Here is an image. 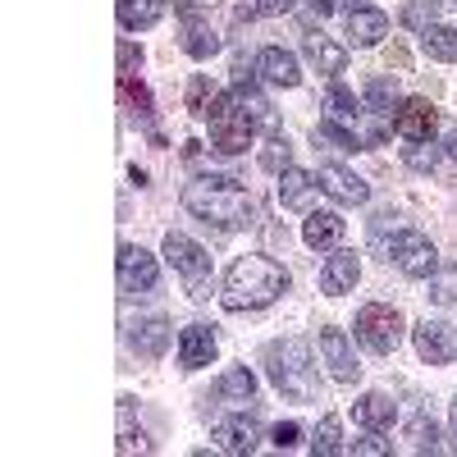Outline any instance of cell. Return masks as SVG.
<instances>
[{
  "mask_svg": "<svg viewBox=\"0 0 457 457\" xmlns=\"http://www.w3.org/2000/svg\"><path fill=\"white\" fill-rule=\"evenodd\" d=\"M183 51L193 55V60H211V55L220 51L215 28H211V23H202V19H183Z\"/></svg>",
  "mask_w": 457,
  "mask_h": 457,
  "instance_id": "cell-25",
  "label": "cell"
},
{
  "mask_svg": "<svg viewBox=\"0 0 457 457\" xmlns=\"http://www.w3.org/2000/svg\"><path fill=\"white\" fill-rule=\"evenodd\" d=\"M120 453H151V444L142 439V430L133 435V426H129L124 411H120Z\"/></svg>",
  "mask_w": 457,
  "mask_h": 457,
  "instance_id": "cell-39",
  "label": "cell"
},
{
  "mask_svg": "<svg viewBox=\"0 0 457 457\" xmlns=\"http://www.w3.org/2000/svg\"><path fill=\"white\" fill-rule=\"evenodd\" d=\"M403 329H407V325H403L398 307H385V302H366V307L357 312V338L366 343L370 353H379V357L398 353Z\"/></svg>",
  "mask_w": 457,
  "mask_h": 457,
  "instance_id": "cell-6",
  "label": "cell"
},
{
  "mask_svg": "<svg viewBox=\"0 0 457 457\" xmlns=\"http://www.w3.org/2000/svg\"><path fill=\"white\" fill-rule=\"evenodd\" d=\"M170 10V0H120L114 5V14H120V28L129 32H146V28H156Z\"/></svg>",
  "mask_w": 457,
  "mask_h": 457,
  "instance_id": "cell-21",
  "label": "cell"
},
{
  "mask_svg": "<svg viewBox=\"0 0 457 457\" xmlns=\"http://www.w3.org/2000/svg\"><path fill=\"white\" fill-rule=\"evenodd\" d=\"M348 37H353V46H379L389 37V14L361 5L357 14H348Z\"/></svg>",
  "mask_w": 457,
  "mask_h": 457,
  "instance_id": "cell-20",
  "label": "cell"
},
{
  "mask_svg": "<svg viewBox=\"0 0 457 457\" xmlns=\"http://www.w3.org/2000/svg\"><path fill=\"white\" fill-rule=\"evenodd\" d=\"M312 453L316 457H338L343 453V435H338V416H325L312 435Z\"/></svg>",
  "mask_w": 457,
  "mask_h": 457,
  "instance_id": "cell-30",
  "label": "cell"
},
{
  "mask_svg": "<svg viewBox=\"0 0 457 457\" xmlns=\"http://www.w3.org/2000/svg\"><path fill=\"white\" fill-rule=\"evenodd\" d=\"M430 302L435 307H457V265H439L430 275Z\"/></svg>",
  "mask_w": 457,
  "mask_h": 457,
  "instance_id": "cell-29",
  "label": "cell"
},
{
  "mask_svg": "<svg viewBox=\"0 0 457 457\" xmlns=\"http://www.w3.org/2000/svg\"><path fill=\"white\" fill-rule=\"evenodd\" d=\"M215 448L228 453V457H243L256 448V426L247 421V416H224V421H215Z\"/></svg>",
  "mask_w": 457,
  "mask_h": 457,
  "instance_id": "cell-17",
  "label": "cell"
},
{
  "mask_svg": "<svg viewBox=\"0 0 457 457\" xmlns=\"http://www.w3.org/2000/svg\"><path fill=\"white\" fill-rule=\"evenodd\" d=\"M120 96H124L129 105H137V114H151V92H146L142 83H133V79H120Z\"/></svg>",
  "mask_w": 457,
  "mask_h": 457,
  "instance_id": "cell-38",
  "label": "cell"
},
{
  "mask_svg": "<svg viewBox=\"0 0 457 457\" xmlns=\"http://www.w3.org/2000/svg\"><path fill=\"white\" fill-rule=\"evenodd\" d=\"M256 79H265L270 87H297L302 73H297V55L284 46H265L256 55Z\"/></svg>",
  "mask_w": 457,
  "mask_h": 457,
  "instance_id": "cell-14",
  "label": "cell"
},
{
  "mask_svg": "<svg viewBox=\"0 0 457 457\" xmlns=\"http://www.w3.org/2000/svg\"><path fill=\"white\" fill-rule=\"evenodd\" d=\"M421 51H426L430 60L453 64V60H457V28H448V23H430V28L421 32Z\"/></svg>",
  "mask_w": 457,
  "mask_h": 457,
  "instance_id": "cell-26",
  "label": "cell"
},
{
  "mask_svg": "<svg viewBox=\"0 0 457 457\" xmlns=\"http://www.w3.org/2000/svg\"><path fill=\"white\" fill-rule=\"evenodd\" d=\"M361 101H366V110H375V114H394V110L403 105V96H398V83H394V79H370Z\"/></svg>",
  "mask_w": 457,
  "mask_h": 457,
  "instance_id": "cell-27",
  "label": "cell"
},
{
  "mask_svg": "<svg viewBox=\"0 0 457 457\" xmlns=\"http://www.w3.org/2000/svg\"><path fill=\"white\" fill-rule=\"evenodd\" d=\"M453 5H457V0H453Z\"/></svg>",
  "mask_w": 457,
  "mask_h": 457,
  "instance_id": "cell-46",
  "label": "cell"
},
{
  "mask_svg": "<svg viewBox=\"0 0 457 457\" xmlns=\"http://www.w3.org/2000/svg\"><path fill=\"white\" fill-rule=\"evenodd\" d=\"M329 5L343 10V14H357V10H361V0H329Z\"/></svg>",
  "mask_w": 457,
  "mask_h": 457,
  "instance_id": "cell-44",
  "label": "cell"
},
{
  "mask_svg": "<svg viewBox=\"0 0 457 457\" xmlns=\"http://www.w3.org/2000/svg\"><path fill=\"white\" fill-rule=\"evenodd\" d=\"M297 439H302V426H297V421H279V426L270 430V444H275L279 453H288Z\"/></svg>",
  "mask_w": 457,
  "mask_h": 457,
  "instance_id": "cell-40",
  "label": "cell"
},
{
  "mask_svg": "<svg viewBox=\"0 0 457 457\" xmlns=\"http://www.w3.org/2000/svg\"><path fill=\"white\" fill-rule=\"evenodd\" d=\"M411 439H416V453H439V430H435V421H426V416L411 421Z\"/></svg>",
  "mask_w": 457,
  "mask_h": 457,
  "instance_id": "cell-37",
  "label": "cell"
},
{
  "mask_svg": "<svg viewBox=\"0 0 457 457\" xmlns=\"http://www.w3.org/2000/svg\"><path fill=\"white\" fill-rule=\"evenodd\" d=\"M320 357L329 366V375L338 379V385H357L361 379V366H357V353L343 329H320Z\"/></svg>",
  "mask_w": 457,
  "mask_h": 457,
  "instance_id": "cell-10",
  "label": "cell"
},
{
  "mask_svg": "<svg viewBox=\"0 0 457 457\" xmlns=\"http://www.w3.org/2000/svg\"><path fill=\"white\" fill-rule=\"evenodd\" d=\"M206 124H211V146L220 151V156H238V151H247L261 129L279 133L270 101H265L252 83H234L228 92H220L211 114H206Z\"/></svg>",
  "mask_w": 457,
  "mask_h": 457,
  "instance_id": "cell-1",
  "label": "cell"
},
{
  "mask_svg": "<svg viewBox=\"0 0 457 457\" xmlns=\"http://www.w3.org/2000/svg\"><path fill=\"white\" fill-rule=\"evenodd\" d=\"M261 165H265V170H275V174L288 170V137H284V133H270V146L261 151Z\"/></svg>",
  "mask_w": 457,
  "mask_h": 457,
  "instance_id": "cell-35",
  "label": "cell"
},
{
  "mask_svg": "<svg viewBox=\"0 0 457 457\" xmlns=\"http://www.w3.org/2000/svg\"><path fill=\"white\" fill-rule=\"evenodd\" d=\"M389 261L398 265V270L407 279H430L439 270V252L426 234H416V228H403V234H394L389 243Z\"/></svg>",
  "mask_w": 457,
  "mask_h": 457,
  "instance_id": "cell-7",
  "label": "cell"
},
{
  "mask_svg": "<svg viewBox=\"0 0 457 457\" xmlns=\"http://www.w3.org/2000/svg\"><path fill=\"white\" fill-rule=\"evenodd\" d=\"M265 366H270L275 389L293 403H320V379L312 366V348L302 338H284L265 348Z\"/></svg>",
  "mask_w": 457,
  "mask_h": 457,
  "instance_id": "cell-4",
  "label": "cell"
},
{
  "mask_svg": "<svg viewBox=\"0 0 457 457\" xmlns=\"http://www.w3.org/2000/svg\"><path fill=\"white\" fill-rule=\"evenodd\" d=\"M284 293H288V270L270 256H238L220 284L224 312H261Z\"/></svg>",
  "mask_w": 457,
  "mask_h": 457,
  "instance_id": "cell-3",
  "label": "cell"
},
{
  "mask_svg": "<svg viewBox=\"0 0 457 457\" xmlns=\"http://www.w3.org/2000/svg\"><path fill=\"white\" fill-rule=\"evenodd\" d=\"M444 156H448V161H453V165H457V129H453V133H448V137H444Z\"/></svg>",
  "mask_w": 457,
  "mask_h": 457,
  "instance_id": "cell-43",
  "label": "cell"
},
{
  "mask_svg": "<svg viewBox=\"0 0 457 457\" xmlns=\"http://www.w3.org/2000/svg\"><path fill=\"white\" fill-rule=\"evenodd\" d=\"M302 243H307L312 252H334L343 243V220L334 211H312L307 220H302Z\"/></svg>",
  "mask_w": 457,
  "mask_h": 457,
  "instance_id": "cell-16",
  "label": "cell"
},
{
  "mask_svg": "<svg viewBox=\"0 0 457 457\" xmlns=\"http://www.w3.org/2000/svg\"><path fill=\"white\" fill-rule=\"evenodd\" d=\"M394 129H398L407 142H426V137H435V129H439V110H435L430 101H421V96H407V101L398 105V114H394Z\"/></svg>",
  "mask_w": 457,
  "mask_h": 457,
  "instance_id": "cell-12",
  "label": "cell"
},
{
  "mask_svg": "<svg viewBox=\"0 0 457 457\" xmlns=\"http://www.w3.org/2000/svg\"><path fill=\"white\" fill-rule=\"evenodd\" d=\"M448 421H453V435H457V398H453V407H448Z\"/></svg>",
  "mask_w": 457,
  "mask_h": 457,
  "instance_id": "cell-45",
  "label": "cell"
},
{
  "mask_svg": "<svg viewBox=\"0 0 457 457\" xmlns=\"http://www.w3.org/2000/svg\"><path fill=\"white\" fill-rule=\"evenodd\" d=\"M316 187H320V183H316L312 170H297V165L279 170V206H284V211H307V202H312Z\"/></svg>",
  "mask_w": 457,
  "mask_h": 457,
  "instance_id": "cell-18",
  "label": "cell"
},
{
  "mask_svg": "<svg viewBox=\"0 0 457 457\" xmlns=\"http://www.w3.org/2000/svg\"><path fill=\"white\" fill-rule=\"evenodd\" d=\"M252 10H256V14H288L293 0H252Z\"/></svg>",
  "mask_w": 457,
  "mask_h": 457,
  "instance_id": "cell-42",
  "label": "cell"
},
{
  "mask_svg": "<svg viewBox=\"0 0 457 457\" xmlns=\"http://www.w3.org/2000/svg\"><path fill=\"white\" fill-rule=\"evenodd\" d=\"M114 55H120V79H133V73L142 69V51L133 42H120V51H114Z\"/></svg>",
  "mask_w": 457,
  "mask_h": 457,
  "instance_id": "cell-41",
  "label": "cell"
},
{
  "mask_svg": "<svg viewBox=\"0 0 457 457\" xmlns=\"http://www.w3.org/2000/svg\"><path fill=\"white\" fill-rule=\"evenodd\" d=\"M316 183H320V193H329L338 206H366V197H370L366 179H357L353 170H343V165H320Z\"/></svg>",
  "mask_w": 457,
  "mask_h": 457,
  "instance_id": "cell-11",
  "label": "cell"
},
{
  "mask_svg": "<svg viewBox=\"0 0 457 457\" xmlns=\"http://www.w3.org/2000/svg\"><path fill=\"white\" fill-rule=\"evenodd\" d=\"M394 416H398V403H394L389 394H361V398L353 403V421L366 426V430H389Z\"/></svg>",
  "mask_w": 457,
  "mask_h": 457,
  "instance_id": "cell-19",
  "label": "cell"
},
{
  "mask_svg": "<svg viewBox=\"0 0 457 457\" xmlns=\"http://www.w3.org/2000/svg\"><path fill=\"white\" fill-rule=\"evenodd\" d=\"M312 137H316V142H329L334 151H366V146H361V137H357L353 129H343L338 120H320Z\"/></svg>",
  "mask_w": 457,
  "mask_h": 457,
  "instance_id": "cell-28",
  "label": "cell"
},
{
  "mask_svg": "<svg viewBox=\"0 0 457 457\" xmlns=\"http://www.w3.org/2000/svg\"><path fill=\"white\" fill-rule=\"evenodd\" d=\"M156 279H161L156 256L133 247V243H120V293L124 297H142V293L156 288Z\"/></svg>",
  "mask_w": 457,
  "mask_h": 457,
  "instance_id": "cell-8",
  "label": "cell"
},
{
  "mask_svg": "<svg viewBox=\"0 0 457 457\" xmlns=\"http://www.w3.org/2000/svg\"><path fill=\"white\" fill-rule=\"evenodd\" d=\"M183 206L193 220L220 228V234H238V228L256 224L252 193L228 174H197L193 183H183Z\"/></svg>",
  "mask_w": 457,
  "mask_h": 457,
  "instance_id": "cell-2",
  "label": "cell"
},
{
  "mask_svg": "<svg viewBox=\"0 0 457 457\" xmlns=\"http://www.w3.org/2000/svg\"><path fill=\"white\" fill-rule=\"evenodd\" d=\"M215 87H211V79H206V73H197V79L193 83H187V110H193L197 114V120H206V114H211V105H215Z\"/></svg>",
  "mask_w": 457,
  "mask_h": 457,
  "instance_id": "cell-32",
  "label": "cell"
},
{
  "mask_svg": "<svg viewBox=\"0 0 457 457\" xmlns=\"http://www.w3.org/2000/svg\"><path fill=\"white\" fill-rule=\"evenodd\" d=\"M411 338H416V353H421V361H430V366L457 361V329H453L448 320H430V316L416 320Z\"/></svg>",
  "mask_w": 457,
  "mask_h": 457,
  "instance_id": "cell-9",
  "label": "cell"
},
{
  "mask_svg": "<svg viewBox=\"0 0 457 457\" xmlns=\"http://www.w3.org/2000/svg\"><path fill=\"white\" fill-rule=\"evenodd\" d=\"M302 51H307V60H312L320 73H329V79H338V73L348 69V51H343L338 42H329V37H320V32H307Z\"/></svg>",
  "mask_w": 457,
  "mask_h": 457,
  "instance_id": "cell-22",
  "label": "cell"
},
{
  "mask_svg": "<svg viewBox=\"0 0 457 457\" xmlns=\"http://www.w3.org/2000/svg\"><path fill=\"white\" fill-rule=\"evenodd\" d=\"M439 156H444V146H435V137H426V142H411L407 151H403V161L411 165V170H435L439 165Z\"/></svg>",
  "mask_w": 457,
  "mask_h": 457,
  "instance_id": "cell-33",
  "label": "cell"
},
{
  "mask_svg": "<svg viewBox=\"0 0 457 457\" xmlns=\"http://www.w3.org/2000/svg\"><path fill=\"white\" fill-rule=\"evenodd\" d=\"M133 348H137L142 357L156 361V357L170 348V320H165V316H146V320H137V329H133Z\"/></svg>",
  "mask_w": 457,
  "mask_h": 457,
  "instance_id": "cell-24",
  "label": "cell"
},
{
  "mask_svg": "<svg viewBox=\"0 0 457 457\" xmlns=\"http://www.w3.org/2000/svg\"><path fill=\"white\" fill-rule=\"evenodd\" d=\"M165 261L187 279V293H193L197 302L211 297V256H206L202 243H193L187 234H174V228H170V234H165Z\"/></svg>",
  "mask_w": 457,
  "mask_h": 457,
  "instance_id": "cell-5",
  "label": "cell"
},
{
  "mask_svg": "<svg viewBox=\"0 0 457 457\" xmlns=\"http://www.w3.org/2000/svg\"><path fill=\"white\" fill-rule=\"evenodd\" d=\"M215 361V329L211 325H187L179 334V366L183 370H202Z\"/></svg>",
  "mask_w": 457,
  "mask_h": 457,
  "instance_id": "cell-15",
  "label": "cell"
},
{
  "mask_svg": "<svg viewBox=\"0 0 457 457\" xmlns=\"http://www.w3.org/2000/svg\"><path fill=\"white\" fill-rule=\"evenodd\" d=\"M252 398H256V375H252L247 366H234V370L220 375V403H224V407H238V411H243Z\"/></svg>",
  "mask_w": 457,
  "mask_h": 457,
  "instance_id": "cell-23",
  "label": "cell"
},
{
  "mask_svg": "<svg viewBox=\"0 0 457 457\" xmlns=\"http://www.w3.org/2000/svg\"><path fill=\"white\" fill-rule=\"evenodd\" d=\"M325 101H329V110H334V120H357V114L366 110V101H357V96H353L348 87H343V83H334Z\"/></svg>",
  "mask_w": 457,
  "mask_h": 457,
  "instance_id": "cell-34",
  "label": "cell"
},
{
  "mask_svg": "<svg viewBox=\"0 0 457 457\" xmlns=\"http://www.w3.org/2000/svg\"><path fill=\"white\" fill-rule=\"evenodd\" d=\"M357 279H361V261H357V252L334 247V256L320 265V288H325L329 297H343V293H353V288H357Z\"/></svg>",
  "mask_w": 457,
  "mask_h": 457,
  "instance_id": "cell-13",
  "label": "cell"
},
{
  "mask_svg": "<svg viewBox=\"0 0 457 457\" xmlns=\"http://www.w3.org/2000/svg\"><path fill=\"white\" fill-rule=\"evenodd\" d=\"M430 23H439V0H407V10H403V28L426 32Z\"/></svg>",
  "mask_w": 457,
  "mask_h": 457,
  "instance_id": "cell-31",
  "label": "cell"
},
{
  "mask_svg": "<svg viewBox=\"0 0 457 457\" xmlns=\"http://www.w3.org/2000/svg\"><path fill=\"white\" fill-rule=\"evenodd\" d=\"M353 453H357V457H389V453H394V444L385 439V430H366V439H357V444H353Z\"/></svg>",
  "mask_w": 457,
  "mask_h": 457,
  "instance_id": "cell-36",
  "label": "cell"
}]
</instances>
